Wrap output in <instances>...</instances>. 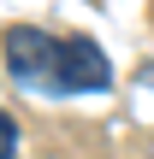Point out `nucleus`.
<instances>
[{
    "instance_id": "1",
    "label": "nucleus",
    "mask_w": 154,
    "mask_h": 159,
    "mask_svg": "<svg viewBox=\"0 0 154 159\" xmlns=\"http://www.w3.org/2000/svg\"><path fill=\"white\" fill-rule=\"evenodd\" d=\"M6 65L18 83L53 89V94H95L113 83V65L89 35H42L30 24L6 30Z\"/></svg>"
},
{
    "instance_id": "2",
    "label": "nucleus",
    "mask_w": 154,
    "mask_h": 159,
    "mask_svg": "<svg viewBox=\"0 0 154 159\" xmlns=\"http://www.w3.org/2000/svg\"><path fill=\"white\" fill-rule=\"evenodd\" d=\"M12 153H18V124L0 112V159H12Z\"/></svg>"
}]
</instances>
